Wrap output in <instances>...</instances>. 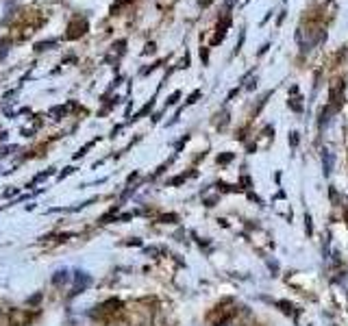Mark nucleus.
I'll return each instance as SVG.
<instances>
[{
  "instance_id": "1",
  "label": "nucleus",
  "mask_w": 348,
  "mask_h": 326,
  "mask_svg": "<svg viewBox=\"0 0 348 326\" xmlns=\"http://www.w3.org/2000/svg\"><path fill=\"white\" fill-rule=\"evenodd\" d=\"M333 155L329 150H322V165H324V176H329L333 172Z\"/></svg>"
},
{
  "instance_id": "2",
  "label": "nucleus",
  "mask_w": 348,
  "mask_h": 326,
  "mask_svg": "<svg viewBox=\"0 0 348 326\" xmlns=\"http://www.w3.org/2000/svg\"><path fill=\"white\" fill-rule=\"evenodd\" d=\"M292 137H290V144H292V148H296L298 146V133H296V130H292Z\"/></svg>"
},
{
  "instance_id": "3",
  "label": "nucleus",
  "mask_w": 348,
  "mask_h": 326,
  "mask_svg": "<svg viewBox=\"0 0 348 326\" xmlns=\"http://www.w3.org/2000/svg\"><path fill=\"white\" fill-rule=\"evenodd\" d=\"M226 161H233V152H229V155H222V157H218V163H226Z\"/></svg>"
},
{
  "instance_id": "4",
  "label": "nucleus",
  "mask_w": 348,
  "mask_h": 326,
  "mask_svg": "<svg viewBox=\"0 0 348 326\" xmlns=\"http://www.w3.org/2000/svg\"><path fill=\"white\" fill-rule=\"evenodd\" d=\"M305 222H307V224H305V226H307V235H311V217L305 216Z\"/></svg>"
}]
</instances>
